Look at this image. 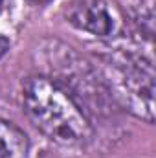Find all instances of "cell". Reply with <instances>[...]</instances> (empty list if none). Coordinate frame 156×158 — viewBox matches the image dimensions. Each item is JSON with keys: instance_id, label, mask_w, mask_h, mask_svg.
I'll use <instances>...</instances> for the list:
<instances>
[{"instance_id": "obj_1", "label": "cell", "mask_w": 156, "mask_h": 158, "mask_svg": "<svg viewBox=\"0 0 156 158\" xmlns=\"http://www.w3.org/2000/svg\"><path fill=\"white\" fill-rule=\"evenodd\" d=\"M22 103L28 119L59 145H83L92 134V123L68 88L48 76H31L22 85Z\"/></svg>"}, {"instance_id": "obj_2", "label": "cell", "mask_w": 156, "mask_h": 158, "mask_svg": "<svg viewBox=\"0 0 156 158\" xmlns=\"http://www.w3.org/2000/svg\"><path fill=\"white\" fill-rule=\"evenodd\" d=\"M105 81L112 96L136 118L154 121V68L153 59L132 48H116L103 59Z\"/></svg>"}, {"instance_id": "obj_3", "label": "cell", "mask_w": 156, "mask_h": 158, "mask_svg": "<svg viewBox=\"0 0 156 158\" xmlns=\"http://www.w3.org/2000/svg\"><path fill=\"white\" fill-rule=\"evenodd\" d=\"M64 17L77 30L96 37H112L116 31V17L105 0H70Z\"/></svg>"}, {"instance_id": "obj_4", "label": "cell", "mask_w": 156, "mask_h": 158, "mask_svg": "<svg viewBox=\"0 0 156 158\" xmlns=\"http://www.w3.org/2000/svg\"><path fill=\"white\" fill-rule=\"evenodd\" d=\"M30 138L13 121L0 119V158H28Z\"/></svg>"}, {"instance_id": "obj_5", "label": "cell", "mask_w": 156, "mask_h": 158, "mask_svg": "<svg viewBox=\"0 0 156 158\" xmlns=\"http://www.w3.org/2000/svg\"><path fill=\"white\" fill-rule=\"evenodd\" d=\"M9 46H11V42L7 37H4V35H0V59L7 53V50H9Z\"/></svg>"}, {"instance_id": "obj_6", "label": "cell", "mask_w": 156, "mask_h": 158, "mask_svg": "<svg viewBox=\"0 0 156 158\" xmlns=\"http://www.w3.org/2000/svg\"><path fill=\"white\" fill-rule=\"evenodd\" d=\"M2 7H4V0H0V13H2Z\"/></svg>"}]
</instances>
